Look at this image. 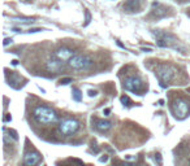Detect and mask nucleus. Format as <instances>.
<instances>
[{
  "instance_id": "nucleus-1",
  "label": "nucleus",
  "mask_w": 190,
  "mask_h": 166,
  "mask_svg": "<svg viewBox=\"0 0 190 166\" xmlns=\"http://www.w3.org/2000/svg\"><path fill=\"white\" fill-rule=\"evenodd\" d=\"M33 118L39 124H54L59 121V116L52 108L46 105H38L33 110Z\"/></svg>"
},
{
  "instance_id": "nucleus-2",
  "label": "nucleus",
  "mask_w": 190,
  "mask_h": 166,
  "mask_svg": "<svg viewBox=\"0 0 190 166\" xmlns=\"http://www.w3.org/2000/svg\"><path fill=\"white\" fill-rule=\"evenodd\" d=\"M176 68L168 64H160L156 66L155 69V75L158 77L159 82H160V87L161 88H167L168 83L172 82L176 77Z\"/></svg>"
},
{
  "instance_id": "nucleus-3",
  "label": "nucleus",
  "mask_w": 190,
  "mask_h": 166,
  "mask_svg": "<svg viewBox=\"0 0 190 166\" xmlns=\"http://www.w3.org/2000/svg\"><path fill=\"white\" fill-rule=\"evenodd\" d=\"M69 68L77 71H87L94 66V60L87 55L76 53L71 60L68 61Z\"/></svg>"
},
{
  "instance_id": "nucleus-4",
  "label": "nucleus",
  "mask_w": 190,
  "mask_h": 166,
  "mask_svg": "<svg viewBox=\"0 0 190 166\" xmlns=\"http://www.w3.org/2000/svg\"><path fill=\"white\" fill-rule=\"evenodd\" d=\"M80 130V122L77 120H73V118H66V120H63L59 124V132L64 136H71V135H74L76 132Z\"/></svg>"
},
{
  "instance_id": "nucleus-5",
  "label": "nucleus",
  "mask_w": 190,
  "mask_h": 166,
  "mask_svg": "<svg viewBox=\"0 0 190 166\" xmlns=\"http://www.w3.org/2000/svg\"><path fill=\"white\" fill-rule=\"evenodd\" d=\"M122 87H124L126 91L142 95L141 91H142V88H143V81H142L138 75H129L124 79Z\"/></svg>"
},
{
  "instance_id": "nucleus-6",
  "label": "nucleus",
  "mask_w": 190,
  "mask_h": 166,
  "mask_svg": "<svg viewBox=\"0 0 190 166\" xmlns=\"http://www.w3.org/2000/svg\"><path fill=\"white\" fill-rule=\"evenodd\" d=\"M172 112H173V114H175L176 118H178V120H184L189 113L188 101H186L185 99H182V98L175 99L173 103H172Z\"/></svg>"
},
{
  "instance_id": "nucleus-7",
  "label": "nucleus",
  "mask_w": 190,
  "mask_h": 166,
  "mask_svg": "<svg viewBox=\"0 0 190 166\" xmlns=\"http://www.w3.org/2000/svg\"><path fill=\"white\" fill-rule=\"evenodd\" d=\"M74 51L72 48H69V47H60V48H57L56 51L52 53V59H56V60H60V61L65 62V61H69V60L72 59V57L74 56Z\"/></svg>"
},
{
  "instance_id": "nucleus-8",
  "label": "nucleus",
  "mask_w": 190,
  "mask_h": 166,
  "mask_svg": "<svg viewBox=\"0 0 190 166\" xmlns=\"http://www.w3.org/2000/svg\"><path fill=\"white\" fill-rule=\"evenodd\" d=\"M42 156L39 154V152L33 151V152H27L24 156V165L25 166H35L37 164H39Z\"/></svg>"
},
{
  "instance_id": "nucleus-9",
  "label": "nucleus",
  "mask_w": 190,
  "mask_h": 166,
  "mask_svg": "<svg viewBox=\"0 0 190 166\" xmlns=\"http://www.w3.org/2000/svg\"><path fill=\"white\" fill-rule=\"evenodd\" d=\"M166 16H167V7L161 5L160 3H158V1H154L152 9H151V17L159 20V18H163V17H166Z\"/></svg>"
},
{
  "instance_id": "nucleus-10",
  "label": "nucleus",
  "mask_w": 190,
  "mask_h": 166,
  "mask_svg": "<svg viewBox=\"0 0 190 166\" xmlns=\"http://www.w3.org/2000/svg\"><path fill=\"white\" fill-rule=\"evenodd\" d=\"M63 68H64V62L60 61V60L51 59L46 62V70L50 71V73H57V71H61Z\"/></svg>"
},
{
  "instance_id": "nucleus-11",
  "label": "nucleus",
  "mask_w": 190,
  "mask_h": 166,
  "mask_svg": "<svg viewBox=\"0 0 190 166\" xmlns=\"http://www.w3.org/2000/svg\"><path fill=\"white\" fill-rule=\"evenodd\" d=\"M93 122H94V127L96 131L99 132H107L108 130H111L112 127V122L108 120H98V118H93Z\"/></svg>"
},
{
  "instance_id": "nucleus-12",
  "label": "nucleus",
  "mask_w": 190,
  "mask_h": 166,
  "mask_svg": "<svg viewBox=\"0 0 190 166\" xmlns=\"http://www.w3.org/2000/svg\"><path fill=\"white\" fill-rule=\"evenodd\" d=\"M141 4H142V0H126L124 4V9L128 13L138 12L141 9Z\"/></svg>"
},
{
  "instance_id": "nucleus-13",
  "label": "nucleus",
  "mask_w": 190,
  "mask_h": 166,
  "mask_svg": "<svg viewBox=\"0 0 190 166\" xmlns=\"http://www.w3.org/2000/svg\"><path fill=\"white\" fill-rule=\"evenodd\" d=\"M7 79H8V84L10 86V87H13V88H16V90H18V86L16 84V83H20L21 82V78L17 75V74L15 73V71H10V75L8 74L7 75ZM21 84V83H20ZM24 86V84H22Z\"/></svg>"
},
{
  "instance_id": "nucleus-14",
  "label": "nucleus",
  "mask_w": 190,
  "mask_h": 166,
  "mask_svg": "<svg viewBox=\"0 0 190 166\" xmlns=\"http://www.w3.org/2000/svg\"><path fill=\"white\" fill-rule=\"evenodd\" d=\"M12 21H16V22H20V24H24V25H29V24H33L35 20L34 18H30V17H10Z\"/></svg>"
},
{
  "instance_id": "nucleus-15",
  "label": "nucleus",
  "mask_w": 190,
  "mask_h": 166,
  "mask_svg": "<svg viewBox=\"0 0 190 166\" xmlns=\"http://www.w3.org/2000/svg\"><path fill=\"white\" fill-rule=\"evenodd\" d=\"M72 96H73V100L77 101V103H80V101L82 100V93H81L80 88H77V87H73V90H72Z\"/></svg>"
},
{
  "instance_id": "nucleus-16",
  "label": "nucleus",
  "mask_w": 190,
  "mask_h": 166,
  "mask_svg": "<svg viewBox=\"0 0 190 166\" xmlns=\"http://www.w3.org/2000/svg\"><path fill=\"white\" fill-rule=\"evenodd\" d=\"M120 101H121L122 105H126V107H129V105L132 104V100H130L129 96H126V95H122L121 98H120Z\"/></svg>"
},
{
  "instance_id": "nucleus-17",
  "label": "nucleus",
  "mask_w": 190,
  "mask_h": 166,
  "mask_svg": "<svg viewBox=\"0 0 190 166\" xmlns=\"http://www.w3.org/2000/svg\"><path fill=\"white\" fill-rule=\"evenodd\" d=\"M85 16H86V18H85V24H83V26H87V25L91 22V15H90V12H89L87 9L85 10Z\"/></svg>"
},
{
  "instance_id": "nucleus-18",
  "label": "nucleus",
  "mask_w": 190,
  "mask_h": 166,
  "mask_svg": "<svg viewBox=\"0 0 190 166\" xmlns=\"http://www.w3.org/2000/svg\"><path fill=\"white\" fill-rule=\"evenodd\" d=\"M72 82H73V79H72L71 77H65V78H63L60 81V84L61 86H68L69 83H72Z\"/></svg>"
},
{
  "instance_id": "nucleus-19",
  "label": "nucleus",
  "mask_w": 190,
  "mask_h": 166,
  "mask_svg": "<svg viewBox=\"0 0 190 166\" xmlns=\"http://www.w3.org/2000/svg\"><path fill=\"white\" fill-rule=\"evenodd\" d=\"M44 29H41V27H35V29H30L25 33H29V34H33V33H39V31H43Z\"/></svg>"
},
{
  "instance_id": "nucleus-20",
  "label": "nucleus",
  "mask_w": 190,
  "mask_h": 166,
  "mask_svg": "<svg viewBox=\"0 0 190 166\" xmlns=\"http://www.w3.org/2000/svg\"><path fill=\"white\" fill-rule=\"evenodd\" d=\"M12 42H13L12 38H5V39H4V43H3V46L7 47V46H9V44L12 43Z\"/></svg>"
},
{
  "instance_id": "nucleus-21",
  "label": "nucleus",
  "mask_w": 190,
  "mask_h": 166,
  "mask_svg": "<svg viewBox=\"0 0 190 166\" xmlns=\"http://www.w3.org/2000/svg\"><path fill=\"white\" fill-rule=\"evenodd\" d=\"M87 95L90 96V98H95V96L98 95V92H96L95 90H89V91H87Z\"/></svg>"
},
{
  "instance_id": "nucleus-22",
  "label": "nucleus",
  "mask_w": 190,
  "mask_h": 166,
  "mask_svg": "<svg viewBox=\"0 0 190 166\" xmlns=\"http://www.w3.org/2000/svg\"><path fill=\"white\" fill-rule=\"evenodd\" d=\"M155 161H158V165L159 166L161 165V156H160V153H156L155 154Z\"/></svg>"
},
{
  "instance_id": "nucleus-23",
  "label": "nucleus",
  "mask_w": 190,
  "mask_h": 166,
  "mask_svg": "<svg viewBox=\"0 0 190 166\" xmlns=\"http://www.w3.org/2000/svg\"><path fill=\"white\" fill-rule=\"evenodd\" d=\"M9 134H12V138L13 140H18V136H17V132L15 130H9Z\"/></svg>"
},
{
  "instance_id": "nucleus-24",
  "label": "nucleus",
  "mask_w": 190,
  "mask_h": 166,
  "mask_svg": "<svg viewBox=\"0 0 190 166\" xmlns=\"http://www.w3.org/2000/svg\"><path fill=\"white\" fill-rule=\"evenodd\" d=\"M10 121H12V116H10V114H7V116H5V117L4 118H3V122H10Z\"/></svg>"
},
{
  "instance_id": "nucleus-25",
  "label": "nucleus",
  "mask_w": 190,
  "mask_h": 166,
  "mask_svg": "<svg viewBox=\"0 0 190 166\" xmlns=\"http://www.w3.org/2000/svg\"><path fill=\"white\" fill-rule=\"evenodd\" d=\"M120 166H138V165L134 164V162H122V164H120Z\"/></svg>"
},
{
  "instance_id": "nucleus-26",
  "label": "nucleus",
  "mask_w": 190,
  "mask_h": 166,
  "mask_svg": "<svg viewBox=\"0 0 190 166\" xmlns=\"http://www.w3.org/2000/svg\"><path fill=\"white\" fill-rule=\"evenodd\" d=\"M107 161H108V156H107V154H104L103 157H100V158H99V162H107Z\"/></svg>"
},
{
  "instance_id": "nucleus-27",
  "label": "nucleus",
  "mask_w": 190,
  "mask_h": 166,
  "mask_svg": "<svg viewBox=\"0 0 190 166\" xmlns=\"http://www.w3.org/2000/svg\"><path fill=\"white\" fill-rule=\"evenodd\" d=\"M103 114H104V116H110L111 114V109H110V108H105V109L103 110Z\"/></svg>"
},
{
  "instance_id": "nucleus-28",
  "label": "nucleus",
  "mask_w": 190,
  "mask_h": 166,
  "mask_svg": "<svg viewBox=\"0 0 190 166\" xmlns=\"http://www.w3.org/2000/svg\"><path fill=\"white\" fill-rule=\"evenodd\" d=\"M141 51H142V52H152V49H151V48H146V47H142Z\"/></svg>"
},
{
  "instance_id": "nucleus-29",
  "label": "nucleus",
  "mask_w": 190,
  "mask_h": 166,
  "mask_svg": "<svg viewBox=\"0 0 190 166\" xmlns=\"http://www.w3.org/2000/svg\"><path fill=\"white\" fill-rule=\"evenodd\" d=\"M12 65H18V61H17V60H13V61H12Z\"/></svg>"
},
{
  "instance_id": "nucleus-30",
  "label": "nucleus",
  "mask_w": 190,
  "mask_h": 166,
  "mask_svg": "<svg viewBox=\"0 0 190 166\" xmlns=\"http://www.w3.org/2000/svg\"><path fill=\"white\" fill-rule=\"evenodd\" d=\"M117 46H119V47H121V48H125V47H124V46H122V44H121V43H120V42H119V40H117Z\"/></svg>"
},
{
  "instance_id": "nucleus-31",
  "label": "nucleus",
  "mask_w": 190,
  "mask_h": 166,
  "mask_svg": "<svg viewBox=\"0 0 190 166\" xmlns=\"http://www.w3.org/2000/svg\"><path fill=\"white\" fill-rule=\"evenodd\" d=\"M159 105H164V100H159Z\"/></svg>"
},
{
  "instance_id": "nucleus-32",
  "label": "nucleus",
  "mask_w": 190,
  "mask_h": 166,
  "mask_svg": "<svg viewBox=\"0 0 190 166\" xmlns=\"http://www.w3.org/2000/svg\"><path fill=\"white\" fill-rule=\"evenodd\" d=\"M189 164H190V160H189Z\"/></svg>"
}]
</instances>
